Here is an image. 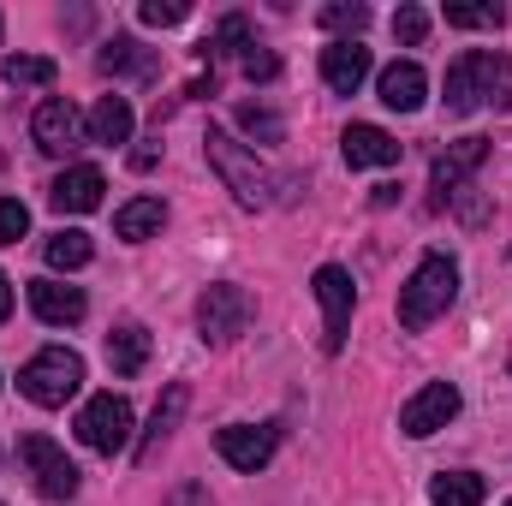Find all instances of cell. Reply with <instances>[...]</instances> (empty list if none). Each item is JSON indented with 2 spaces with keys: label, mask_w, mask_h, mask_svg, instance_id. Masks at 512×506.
<instances>
[{
  "label": "cell",
  "mask_w": 512,
  "mask_h": 506,
  "mask_svg": "<svg viewBox=\"0 0 512 506\" xmlns=\"http://www.w3.org/2000/svg\"><path fill=\"white\" fill-rule=\"evenodd\" d=\"M477 108H512V54L471 48L447 66V114H477Z\"/></svg>",
  "instance_id": "1"
},
{
  "label": "cell",
  "mask_w": 512,
  "mask_h": 506,
  "mask_svg": "<svg viewBox=\"0 0 512 506\" xmlns=\"http://www.w3.org/2000/svg\"><path fill=\"white\" fill-rule=\"evenodd\" d=\"M459 298V262L453 256H423L417 268H411V280L399 286V328H411V334H423L429 322H441L447 316V304Z\"/></svg>",
  "instance_id": "2"
},
{
  "label": "cell",
  "mask_w": 512,
  "mask_h": 506,
  "mask_svg": "<svg viewBox=\"0 0 512 506\" xmlns=\"http://www.w3.org/2000/svg\"><path fill=\"white\" fill-rule=\"evenodd\" d=\"M203 149H209V167L221 173V185H227L245 209H268V203H274V173L256 161V149H245L233 131H209Z\"/></svg>",
  "instance_id": "3"
},
{
  "label": "cell",
  "mask_w": 512,
  "mask_h": 506,
  "mask_svg": "<svg viewBox=\"0 0 512 506\" xmlns=\"http://www.w3.org/2000/svg\"><path fill=\"white\" fill-rule=\"evenodd\" d=\"M18 387H24V399H30V405L60 411V405L84 387V358H78L72 346H42V352L18 370Z\"/></svg>",
  "instance_id": "4"
},
{
  "label": "cell",
  "mask_w": 512,
  "mask_h": 506,
  "mask_svg": "<svg viewBox=\"0 0 512 506\" xmlns=\"http://www.w3.org/2000/svg\"><path fill=\"white\" fill-rule=\"evenodd\" d=\"M256 304L245 286H233V280H221V286H209L203 298H197V328H203V340L209 346H233L245 328H251Z\"/></svg>",
  "instance_id": "5"
},
{
  "label": "cell",
  "mask_w": 512,
  "mask_h": 506,
  "mask_svg": "<svg viewBox=\"0 0 512 506\" xmlns=\"http://www.w3.org/2000/svg\"><path fill=\"white\" fill-rule=\"evenodd\" d=\"M18 459H24V471H30V483H36L42 501H72L78 483H84V471H78L48 435H24V441H18Z\"/></svg>",
  "instance_id": "6"
},
{
  "label": "cell",
  "mask_w": 512,
  "mask_h": 506,
  "mask_svg": "<svg viewBox=\"0 0 512 506\" xmlns=\"http://www.w3.org/2000/svg\"><path fill=\"white\" fill-rule=\"evenodd\" d=\"M310 292H316V304H322V352H340L346 334H352V304H358L352 274H346L340 262H322L316 280H310Z\"/></svg>",
  "instance_id": "7"
},
{
  "label": "cell",
  "mask_w": 512,
  "mask_h": 506,
  "mask_svg": "<svg viewBox=\"0 0 512 506\" xmlns=\"http://www.w3.org/2000/svg\"><path fill=\"white\" fill-rule=\"evenodd\" d=\"M78 441L90 453H126L131 447V405L120 393H96L84 411H78Z\"/></svg>",
  "instance_id": "8"
},
{
  "label": "cell",
  "mask_w": 512,
  "mask_h": 506,
  "mask_svg": "<svg viewBox=\"0 0 512 506\" xmlns=\"http://www.w3.org/2000/svg\"><path fill=\"white\" fill-rule=\"evenodd\" d=\"M274 447H280V423H227V429H215V453L245 477H256L274 459Z\"/></svg>",
  "instance_id": "9"
},
{
  "label": "cell",
  "mask_w": 512,
  "mask_h": 506,
  "mask_svg": "<svg viewBox=\"0 0 512 506\" xmlns=\"http://www.w3.org/2000/svg\"><path fill=\"white\" fill-rule=\"evenodd\" d=\"M459 417V387L453 381H429V387H417L405 405H399V429L411 435V441H429L435 429H447Z\"/></svg>",
  "instance_id": "10"
},
{
  "label": "cell",
  "mask_w": 512,
  "mask_h": 506,
  "mask_svg": "<svg viewBox=\"0 0 512 506\" xmlns=\"http://www.w3.org/2000/svg\"><path fill=\"white\" fill-rule=\"evenodd\" d=\"M84 131H90V120H84L66 96H48V102L36 108V120H30V137H36L42 155H72V149L84 143Z\"/></svg>",
  "instance_id": "11"
},
{
  "label": "cell",
  "mask_w": 512,
  "mask_h": 506,
  "mask_svg": "<svg viewBox=\"0 0 512 506\" xmlns=\"http://www.w3.org/2000/svg\"><path fill=\"white\" fill-rule=\"evenodd\" d=\"M364 78H370V48L364 42H328L322 48V84L334 90V96H358L364 90Z\"/></svg>",
  "instance_id": "12"
},
{
  "label": "cell",
  "mask_w": 512,
  "mask_h": 506,
  "mask_svg": "<svg viewBox=\"0 0 512 506\" xmlns=\"http://www.w3.org/2000/svg\"><path fill=\"white\" fill-rule=\"evenodd\" d=\"M489 161V137H459V143H447L441 155H435V167H429V179H435V191H465L471 185V173Z\"/></svg>",
  "instance_id": "13"
},
{
  "label": "cell",
  "mask_w": 512,
  "mask_h": 506,
  "mask_svg": "<svg viewBox=\"0 0 512 506\" xmlns=\"http://www.w3.org/2000/svg\"><path fill=\"white\" fill-rule=\"evenodd\" d=\"M102 191H108L102 167H66V173L48 185V203H54L60 215H90V209H102Z\"/></svg>",
  "instance_id": "14"
},
{
  "label": "cell",
  "mask_w": 512,
  "mask_h": 506,
  "mask_svg": "<svg viewBox=\"0 0 512 506\" xmlns=\"http://www.w3.org/2000/svg\"><path fill=\"white\" fill-rule=\"evenodd\" d=\"M30 310L48 328H72V322H84L90 298H84V286H66V280H30Z\"/></svg>",
  "instance_id": "15"
},
{
  "label": "cell",
  "mask_w": 512,
  "mask_h": 506,
  "mask_svg": "<svg viewBox=\"0 0 512 506\" xmlns=\"http://www.w3.org/2000/svg\"><path fill=\"white\" fill-rule=\"evenodd\" d=\"M376 90H382V102L393 108V114H417L423 96H429V78H423L417 60H393L382 78H376Z\"/></svg>",
  "instance_id": "16"
},
{
  "label": "cell",
  "mask_w": 512,
  "mask_h": 506,
  "mask_svg": "<svg viewBox=\"0 0 512 506\" xmlns=\"http://www.w3.org/2000/svg\"><path fill=\"white\" fill-rule=\"evenodd\" d=\"M340 155H346V167H393L399 161V137L382 126H346Z\"/></svg>",
  "instance_id": "17"
},
{
  "label": "cell",
  "mask_w": 512,
  "mask_h": 506,
  "mask_svg": "<svg viewBox=\"0 0 512 506\" xmlns=\"http://www.w3.org/2000/svg\"><path fill=\"white\" fill-rule=\"evenodd\" d=\"M185 405H191V387H179V381H173V387L161 393V405H155V417H149V429H143V441H137V465H149V459H155V447H161V441H167V435L179 429V417H185Z\"/></svg>",
  "instance_id": "18"
},
{
  "label": "cell",
  "mask_w": 512,
  "mask_h": 506,
  "mask_svg": "<svg viewBox=\"0 0 512 506\" xmlns=\"http://www.w3.org/2000/svg\"><path fill=\"white\" fill-rule=\"evenodd\" d=\"M108 364H114V376H143V364H149V334L137 328V322H120L114 334H108Z\"/></svg>",
  "instance_id": "19"
},
{
  "label": "cell",
  "mask_w": 512,
  "mask_h": 506,
  "mask_svg": "<svg viewBox=\"0 0 512 506\" xmlns=\"http://www.w3.org/2000/svg\"><path fill=\"white\" fill-rule=\"evenodd\" d=\"M131 126H137V114L126 96H102L90 108V143H131Z\"/></svg>",
  "instance_id": "20"
},
{
  "label": "cell",
  "mask_w": 512,
  "mask_h": 506,
  "mask_svg": "<svg viewBox=\"0 0 512 506\" xmlns=\"http://www.w3.org/2000/svg\"><path fill=\"white\" fill-rule=\"evenodd\" d=\"M161 221H167V203L161 197H131L126 209L114 215V233L131 239V245H143L149 233H161Z\"/></svg>",
  "instance_id": "21"
},
{
  "label": "cell",
  "mask_w": 512,
  "mask_h": 506,
  "mask_svg": "<svg viewBox=\"0 0 512 506\" xmlns=\"http://www.w3.org/2000/svg\"><path fill=\"white\" fill-rule=\"evenodd\" d=\"M483 495H489V483L477 471H441L429 483V501L435 506H483Z\"/></svg>",
  "instance_id": "22"
},
{
  "label": "cell",
  "mask_w": 512,
  "mask_h": 506,
  "mask_svg": "<svg viewBox=\"0 0 512 506\" xmlns=\"http://www.w3.org/2000/svg\"><path fill=\"white\" fill-rule=\"evenodd\" d=\"M90 233H78V227H60V233H48V245H42V256H48V268H84L90 262Z\"/></svg>",
  "instance_id": "23"
},
{
  "label": "cell",
  "mask_w": 512,
  "mask_h": 506,
  "mask_svg": "<svg viewBox=\"0 0 512 506\" xmlns=\"http://www.w3.org/2000/svg\"><path fill=\"white\" fill-rule=\"evenodd\" d=\"M6 84H30V90H48L54 78H60V66L48 60V54H6Z\"/></svg>",
  "instance_id": "24"
},
{
  "label": "cell",
  "mask_w": 512,
  "mask_h": 506,
  "mask_svg": "<svg viewBox=\"0 0 512 506\" xmlns=\"http://www.w3.org/2000/svg\"><path fill=\"white\" fill-rule=\"evenodd\" d=\"M96 66H102V72H149V54H143L137 36H114V42H102Z\"/></svg>",
  "instance_id": "25"
},
{
  "label": "cell",
  "mask_w": 512,
  "mask_h": 506,
  "mask_svg": "<svg viewBox=\"0 0 512 506\" xmlns=\"http://www.w3.org/2000/svg\"><path fill=\"white\" fill-rule=\"evenodd\" d=\"M501 18H507L501 6H447V24L453 30H495Z\"/></svg>",
  "instance_id": "26"
},
{
  "label": "cell",
  "mask_w": 512,
  "mask_h": 506,
  "mask_svg": "<svg viewBox=\"0 0 512 506\" xmlns=\"http://www.w3.org/2000/svg\"><path fill=\"white\" fill-rule=\"evenodd\" d=\"M239 126L251 131V137H262V143H280V137H286L280 114H268V108H256V102H245V108H239Z\"/></svg>",
  "instance_id": "27"
},
{
  "label": "cell",
  "mask_w": 512,
  "mask_h": 506,
  "mask_svg": "<svg viewBox=\"0 0 512 506\" xmlns=\"http://www.w3.org/2000/svg\"><path fill=\"white\" fill-rule=\"evenodd\" d=\"M393 36H399L405 48H417V42L429 36V12H423V6H399V12H393Z\"/></svg>",
  "instance_id": "28"
},
{
  "label": "cell",
  "mask_w": 512,
  "mask_h": 506,
  "mask_svg": "<svg viewBox=\"0 0 512 506\" xmlns=\"http://www.w3.org/2000/svg\"><path fill=\"white\" fill-rule=\"evenodd\" d=\"M30 233V209L18 197H0V245H18Z\"/></svg>",
  "instance_id": "29"
},
{
  "label": "cell",
  "mask_w": 512,
  "mask_h": 506,
  "mask_svg": "<svg viewBox=\"0 0 512 506\" xmlns=\"http://www.w3.org/2000/svg\"><path fill=\"white\" fill-rule=\"evenodd\" d=\"M364 24H370V6H358V0L352 6H322V30H352L358 36Z\"/></svg>",
  "instance_id": "30"
},
{
  "label": "cell",
  "mask_w": 512,
  "mask_h": 506,
  "mask_svg": "<svg viewBox=\"0 0 512 506\" xmlns=\"http://www.w3.org/2000/svg\"><path fill=\"white\" fill-rule=\"evenodd\" d=\"M185 12H191V6H179V0H143V12H137V18H143V24H155V30H167V24H185Z\"/></svg>",
  "instance_id": "31"
},
{
  "label": "cell",
  "mask_w": 512,
  "mask_h": 506,
  "mask_svg": "<svg viewBox=\"0 0 512 506\" xmlns=\"http://www.w3.org/2000/svg\"><path fill=\"white\" fill-rule=\"evenodd\" d=\"M215 42H221L227 54H251V48H256V42H251V24H245V18H221Z\"/></svg>",
  "instance_id": "32"
},
{
  "label": "cell",
  "mask_w": 512,
  "mask_h": 506,
  "mask_svg": "<svg viewBox=\"0 0 512 506\" xmlns=\"http://www.w3.org/2000/svg\"><path fill=\"white\" fill-rule=\"evenodd\" d=\"M274 72H280V60H274V54H268V48H251V54H245V78H262V84H268V78H274Z\"/></svg>",
  "instance_id": "33"
},
{
  "label": "cell",
  "mask_w": 512,
  "mask_h": 506,
  "mask_svg": "<svg viewBox=\"0 0 512 506\" xmlns=\"http://www.w3.org/2000/svg\"><path fill=\"white\" fill-rule=\"evenodd\" d=\"M161 506H215V501H209V489H203V483H179Z\"/></svg>",
  "instance_id": "34"
},
{
  "label": "cell",
  "mask_w": 512,
  "mask_h": 506,
  "mask_svg": "<svg viewBox=\"0 0 512 506\" xmlns=\"http://www.w3.org/2000/svg\"><path fill=\"white\" fill-rule=\"evenodd\" d=\"M6 316H12V280L0 274V322H6Z\"/></svg>",
  "instance_id": "35"
},
{
  "label": "cell",
  "mask_w": 512,
  "mask_h": 506,
  "mask_svg": "<svg viewBox=\"0 0 512 506\" xmlns=\"http://www.w3.org/2000/svg\"><path fill=\"white\" fill-rule=\"evenodd\" d=\"M507 506H512V501H507Z\"/></svg>",
  "instance_id": "36"
}]
</instances>
